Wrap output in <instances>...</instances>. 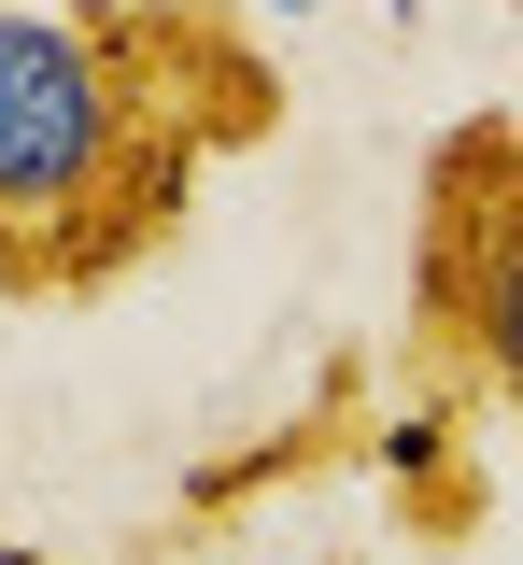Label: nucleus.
<instances>
[{"label": "nucleus", "instance_id": "f257e3e1", "mask_svg": "<svg viewBox=\"0 0 523 565\" xmlns=\"http://www.w3.org/2000/svg\"><path fill=\"white\" fill-rule=\"evenodd\" d=\"M269 128L284 57L241 0H0V297L72 311L142 282Z\"/></svg>", "mask_w": 523, "mask_h": 565}, {"label": "nucleus", "instance_id": "f03ea898", "mask_svg": "<svg viewBox=\"0 0 523 565\" xmlns=\"http://www.w3.org/2000/svg\"><path fill=\"white\" fill-rule=\"evenodd\" d=\"M396 382H452L523 424V114H452L425 141Z\"/></svg>", "mask_w": 523, "mask_h": 565}, {"label": "nucleus", "instance_id": "7ed1b4c3", "mask_svg": "<svg viewBox=\"0 0 523 565\" xmlns=\"http://www.w3.org/2000/svg\"><path fill=\"white\" fill-rule=\"evenodd\" d=\"M354 467H382V523L410 552H467L481 537V396H452V382L382 396Z\"/></svg>", "mask_w": 523, "mask_h": 565}, {"label": "nucleus", "instance_id": "20e7f679", "mask_svg": "<svg viewBox=\"0 0 523 565\" xmlns=\"http://www.w3.org/2000/svg\"><path fill=\"white\" fill-rule=\"evenodd\" d=\"M369 353H325V382L298 396V424H269V438H241V452H213V467H184V523H226V509H255V494H298L325 481V467H354L369 452Z\"/></svg>", "mask_w": 523, "mask_h": 565}, {"label": "nucleus", "instance_id": "39448f33", "mask_svg": "<svg viewBox=\"0 0 523 565\" xmlns=\"http://www.w3.org/2000/svg\"><path fill=\"white\" fill-rule=\"evenodd\" d=\"M510 14H523V0H510Z\"/></svg>", "mask_w": 523, "mask_h": 565}]
</instances>
